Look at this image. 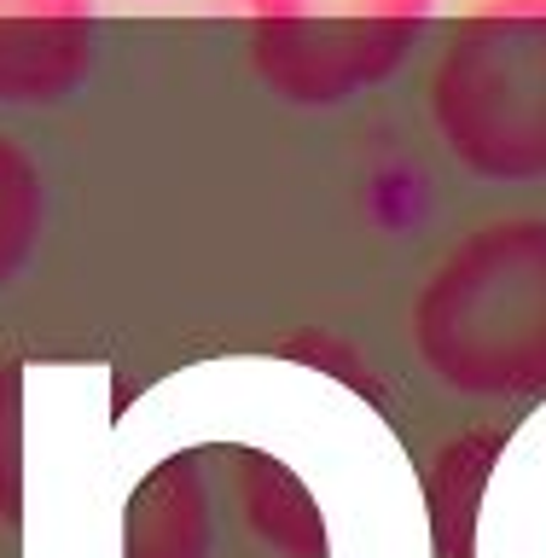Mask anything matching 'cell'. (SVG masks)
Instances as JSON below:
<instances>
[{
    "label": "cell",
    "mask_w": 546,
    "mask_h": 558,
    "mask_svg": "<svg viewBox=\"0 0 546 558\" xmlns=\"http://www.w3.org/2000/svg\"><path fill=\"white\" fill-rule=\"evenodd\" d=\"M401 331L448 396H546V209H500L453 233L418 274Z\"/></svg>",
    "instance_id": "cell-1"
},
{
    "label": "cell",
    "mask_w": 546,
    "mask_h": 558,
    "mask_svg": "<svg viewBox=\"0 0 546 558\" xmlns=\"http://www.w3.org/2000/svg\"><path fill=\"white\" fill-rule=\"evenodd\" d=\"M418 117L465 181L546 186V0H471L418 76Z\"/></svg>",
    "instance_id": "cell-2"
},
{
    "label": "cell",
    "mask_w": 546,
    "mask_h": 558,
    "mask_svg": "<svg viewBox=\"0 0 546 558\" xmlns=\"http://www.w3.org/2000/svg\"><path fill=\"white\" fill-rule=\"evenodd\" d=\"M244 64L291 111L384 94L442 17V0H233Z\"/></svg>",
    "instance_id": "cell-3"
},
{
    "label": "cell",
    "mask_w": 546,
    "mask_h": 558,
    "mask_svg": "<svg viewBox=\"0 0 546 558\" xmlns=\"http://www.w3.org/2000/svg\"><path fill=\"white\" fill-rule=\"evenodd\" d=\"M99 52V0H0V111H52L76 99Z\"/></svg>",
    "instance_id": "cell-4"
},
{
    "label": "cell",
    "mask_w": 546,
    "mask_h": 558,
    "mask_svg": "<svg viewBox=\"0 0 546 558\" xmlns=\"http://www.w3.org/2000/svg\"><path fill=\"white\" fill-rule=\"evenodd\" d=\"M221 483L204 453H174L139 477L122 518V558H221Z\"/></svg>",
    "instance_id": "cell-5"
},
{
    "label": "cell",
    "mask_w": 546,
    "mask_h": 558,
    "mask_svg": "<svg viewBox=\"0 0 546 558\" xmlns=\"http://www.w3.org/2000/svg\"><path fill=\"white\" fill-rule=\"evenodd\" d=\"M506 453L500 430H465L430 460L425 495H430V530L442 558H471V535H477V506L483 488L495 477V460Z\"/></svg>",
    "instance_id": "cell-6"
},
{
    "label": "cell",
    "mask_w": 546,
    "mask_h": 558,
    "mask_svg": "<svg viewBox=\"0 0 546 558\" xmlns=\"http://www.w3.org/2000/svg\"><path fill=\"white\" fill-rule=\"evenodd\" d=\"M52 221L47 163L12 129H0V296L35 268Z\"/></svg>",
    "instance_id": "cell-7"
},
{
    "label": "cell",
    "mask_w": 546,
    "mask_h": 558,
    "mask_svg": "<svg viewBox=\"0 0 546 558\" xmlns=\"http://www.w3.org/2000/svg\"><path fill=\"white\" fill-rule=\"evenodd\" d=\"M436 209V181L425 169V157L408 146H390L378 157H366L361 169V216L378 239H413Z\"/></svg>",
    "instance_id": "cell-8"
},
{
    "label": "cell",
    "mask_w": 546,
    "mask_h": 558,
    "mask_svg": "<svg viewBox=\"0 0 546 558\" xmlns=\"http://www.w3.org/2000/svg\"><path fill=\"white\" fill-rule=\"evenodd\" d=\"M274 355L303 366V373H326L331 384H343V390H355L361 401H373L378 413L390 408V384H384V373L373 366V355H366L361 343L338 338L331 326H296L291 338L274 343Z\"/></svg>",
    "instance_id": "cell-9"
},
{
    "label": "cell",
    "mask_w": 546,
    "mask_h": 558,
    "mask_svg": "<svg viewBox=\"0 0 546 558\" xmlns=\"http://www.w3.org/2000/svg\"><path fill=\"white\" fill-rule=\"evenodd\" d=\"M24 506V366L0 355V518Z\"/></svg>",
    "instance_id": "cell-10"
}]
</instances>
